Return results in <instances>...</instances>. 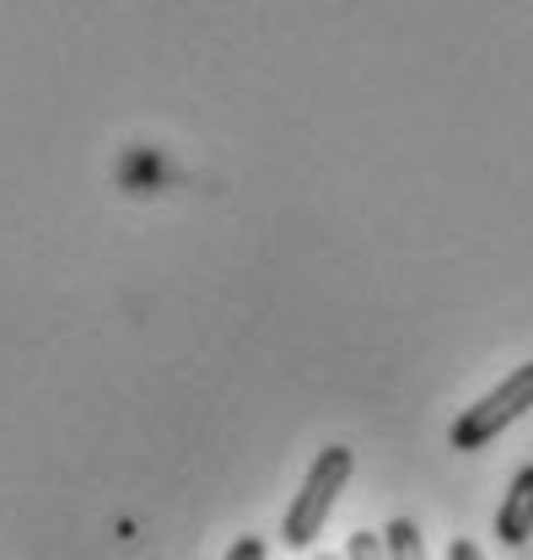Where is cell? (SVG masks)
<instances>
[{
  "mask_svg": "<svg viewBox=\"0 0 533 560\" xmlns=\"http://www.w3.org/2000/svg\"><path fill=\"white\" fill-rule=\"evenodd\" d=\"M318 560H329V556H318Z\"/></svg>",
  "mask_w": 533,
  "mask_h": 560,
  "instance_id": "ba28073f",
  "label": "cell"
},
{
  "mask_svg": "<svg viewBox=\"0 0 533 560\" xmlns=\"http://www.w3.org/2000/svg\"><path fill=\"white\" fill-rule=\"evenodd\" d=\"M350 469H356V453L339 447V442L313 458L308 480H302L297 501L286 506V523H280V545H286V550H308V545L324 534V523H329V512H334V495L345 490Z\"/></svg>",
  "mask_w": 533,
  "mask_h": 560,
  "instance_id": "6da1fadb",
  "label": "cell"
},
{
  "mask_svg": "<svg viewBox=\"0 0 533 560\" xmlns=\"http://www.w3.org/2000/svg\"><path fill=\"white\" fill-rule=\"evenodd\" d=\"M448 560H485V556H479V545H474V539H453Z\"/></svg>",
  "mask_w": 533,
  "mask_h": 560,
  "instance_id": "52a82bcc",
  "label": "cell"
},
{
  "mask_svg": "<svg viewBox=\"0 0 533 560\" xmlns=\"http://www.w3.org/2000/svg\"><path fill=\"white\" fill-rule=\"evenodd\" d=\"M496 539H501L507 550H523L533 539V464H523V469L512 475V486H507V501H501V512H496Z\"/></svg>",
  "mask_w": 533,
  "mask_h": 560,
  "instance_id": "3957f363",
  "label": "cell"
},
{
  "mask_svg": "<svg viewBox=\"0 0 533 560\" xmlns=\"http://www.w3.org/2000/svg\"><path fill=\"white\" fill-rule=\"evenodd\" d=\"M383 550H389V560H426V539H420V528L409 517H394L383 528Z\"/></svg>",
  "mask_w": 533,
  "mask_h": 560,
  "instance_id": "277c9868",
  "label": "cell"
},
{
  "mask_svg": "<svg viewBox=\"0 0 533 560\" xmlns=\"http://www.w3.org/2000/svg\"><path fill=\"white\" fill-rule=\"evenodd\" d=\"M269 545L259 539V534H243V539H232V550H227V560H265Z\"/></svg>",
  "mask_w": 533,
  "mask_h": 560,
  "instance_id": "8992f818",
  "label": "cell"
},
{
  "mask_svg": "<svg viewBox=\"0 0 533 560\" xmlns=\"http://www.w3.org/2000/svg\"><path fill=\"white\" fill-rule=\"evenodd\" d=\"M345 560H389V550H383V534L356 528V534L345 539Z\"/></svg>",
  "mask_w": 533,
  "mask_h": 560,
  "instance_id": "5b68a950",
  "label": "cell"
},
{
  "mask_svg": "<svg viewBox=\"0 0 533 560\" xmlns=\"http://www.w3.org/2000/svg\"><path fill=\"white\" fill-rule=\"evenodd\" d=\"M523 410H533V361H523L518 372H507L485 399H474L464 416L453 420L448 442H453L459 453H474V447H485L490 436H501Z\"/></svg>",
  "mask_w": 533,
  "mask_h": 560,
  "instance_id": "7a4b0ae2",
  "label": "cell"
}]
</instances>
